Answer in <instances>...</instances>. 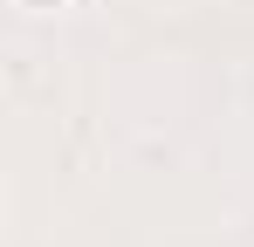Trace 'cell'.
<instances>
[{
  "label": "cell",
  "mask_w": 254,
  "mask_h": 247,
  "mask_svg": "<svg viewBox=\"0 0 254 247\" xmlns=\"http://www.w3.org/2000/svg\"><path fill=\"white\" fill-rule=\"evenodd\" d=\"M21 7H55V0H21Z\"/></svg>",
  "instance_id": "1"
}]
</instances>
